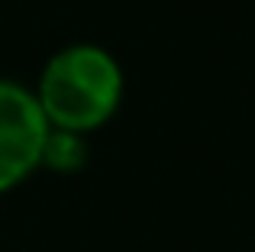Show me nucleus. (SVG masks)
Here are the masks:
<instances>
[{"label":"nucleus","mask_w":255,"mask_h":252,"mask_svg":"<svg viewBox=\"0 0 255 252\" xmlns=\"http://www.w3.org/2000/svg\"><path fill=\"white\" fill-rule=\"evenodd\" d=\"M120 101V68L113 58L91 45H78L49 62L42 75V107L45 120L62 129H91L113 114Z\"/></svg>","instance_id":"1"},{"label":"nucleus","mask_w":255,"mask_h":252,"mask_svg":"<svg viewBox=\"0 0 255 252\" xmlns=\"http://www.w3.org/2000/svg\"><path fill=\"white\" fill-rule=\"evenodd\" d=\"M49 126L32 94L0 81V191L16 184L42 158Z\"/></svg>","instance_id":"2"},{"label":"nucleus","mask_w":255,"mask_h":252,"mask_svg":"<svg viewBox=\"0 0 255 252\" xmlns=\"http://www.w3.org/2000/svg\"><path fill=\"white\" fill-rule=\"evenodd\" d=\"M42 158H49V162L55 165V168H75V165H81V158H84V145L78 142L75 132L58 129L55 136L45 139Z\"/></svg>","instance_id":"3"}]
</instances>
